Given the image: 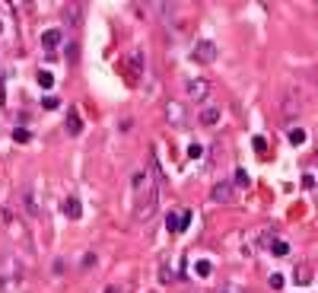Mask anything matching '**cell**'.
<instances>
[{
  "instance_id": "9a60e30c",
  "label": "cell",
  "mask_w": 318,
  "mask_h": 293,
  "mask_svg": "<svg viewBox=\"0 0 318 293\" xmlns=\"http://www.w3.org/2000/svg\"><path fill=\"white\" fill-rule=\"evenodd\" d=\"M166 226H169V233H182V214H169Z\"/></svg>"
},
{
  "instance_id": "30bf717a",
  "label": "cell",
  "mask_w": 318,
  "mask_h": 293,
  "mask_svg": "<svg viewBox=\"0 0 318 293\" xmlns=\"http://www.w3.org/2000/svg\"><path fill=\"white\" fill-rule=\"evenodd\" d=\"M280 112H284L287 118L299 115V112H302V99H296V96H287V99H284V105H280Z\"/></svg>"
},
{
  "instance_id": "6da1fadb",
  "label": "cell",
  "mask_w": 318,
  "mask_h": 293,
  "mask_svg": "<svg viewBox=\"0 0 318 293\" xmlns=\"http://www.w3.org/2000/svg\"><path fill=\"white\" fill-rule=\"evenodd\" d=\"M159 182H162V175H159V166H156V156L150 159V172L147 169H137L134 172V220L137 223H150V217L156 214V207H159Z\"/></svg>"
},
{
  "instance_id": "4316f807",
  "label": "cell",
  "mask_w": 318,
  "mask_h": 293,
  "mask_svg": "<svg viewBox=\"0 0 318 293\" xmlns=\"http://www.w3.org/2000/svg\"><path fill=\"white\" fill-rule=\"evenodd\" d=\"M105 293H118V287H109V290H105Z\"/></svg>"
},
{
  "instance_id": "ba28073f",
  "label": "cell",
  "mask_w": 318,
  "mask_h": 293,
  "mask_svg": "<svg viewBox=\"0 0 318 293\" xmlns=\"http://www.w3.org/2000/svg\"><path fill=\"white\" fill-rule=\"evenodd\" d=\"M197 121H201L204 127H214L220 121V109H217V105H204V109L197 112Z\"/></svg>"
},
{
  "instance_id": "7402d4cb",
  "label": "cell",
  "mask_w": 318,
  "mask_h": 293,
  "mask_svg": "<svg viewBox=\"0 0 318 293\" xmlns=\"http://www.w3.org/2000/svg\"><path fill=\"white\" fill-rule=\"evenodd\" d=\"M267 284H270V290H280V287H284V274H270Z\"/></svg>"
},
{
  "instance_id": "277c9868",
  "label": "cell",
  "mask_w": 318,
  "mask_h": 293,
  "mask_svg": "<svg viewBox=\"0 0 318 293\" xmlns=\"http://www.w3.org/2000/svg\"><path fill=\"white\" fill-rule=\"evenodd\" d=\"M191 57H194L197 64H214V61H217V45H214V42H207V39H204V42H197V45H194V51H191Z\"/></svg>"
},
{
  "instance_id": "484cf974",
  "label": "cell",
  "mask_w": 318,
  "mask_h": 293,
  "mask_svg": "<svg viewBox=\"0 0 318 293\" xmlns=\"http://www.w3.org/2000/svg\"><path fill=\"white\" fill-rule=\"evenodd\" d=\"M217 293H242V290H235V287H223V290H217Z\"/></svg>"
},
{
  "instance_id": "44dd1931",
  "label": "cell",
  "mask_w": 318,
  "mask_h": 293,
  "mask_svg": "<svg viewBox=\"0 0 318 293\" xmlns=\"http://www.w3.org/2000/svg\"><path fill=\"white\" fill-rule=\"evenodd\" d=\"M188 156H191V159H201V156H204V147H201V144H191V147H188Z\"/></svg>"
},
{
  "instance_id": "ffe728a7",
  "label": "cell",
  "mask_w": 318,
  "mask_h": 293,
  "mask_svg": "<svg viewBox=\"0 0 318 293\" xmlns=\"http://www.w3.org/2000/svg\"><path fill=\"white\" fill-rule=\"evenodd\" d=\"M232 185H239V188H245V185H249V172H245V169H239V172H235V182Z\"/></svg>"
},
{
  "instance_id": "3957f363",
  "label": "cell",
  "mask_w": 318,
  "mask_h": 293,
  "mask_svg": "<svg viewBox=\"0 0 318 293\" xmlns=\"http://www.w3.org/2000/svg\"><path fill=\"white\" fill-rule=\"evenodd\" d=\"M210 201H217V204H232V201H235V185H232V182H217L214 188H210Z\"/></svg>"
},
{
  "instance_id": "cb8c5ba5",
  "label": "cell",
  "mask_w": 318,
  "mask_h": 293,
  "mask_svg": "<svg viewBox=\"0 0 318 293\" xmlns=\"http://www.w3.org/2000/svg\"><path fill=\"white\" fill-rule=\"evenodd\" d=\"M191 226V210H182V233Z\"/></svg>"
},
{
  "instance_id": "ac0fdd59",
  "label": "cell",
  "mask_w": 318,
  "mask_h": 293,
  "mask_svg": "<svg viewBox=\"0 0 318 293\" xmlns=\"http://www.w3.org/2000/svg\"><path fill=\"white\" fill-rule=\"evenodd\" d=\"M13 140H16V144H29L32 134L26 131V127H16V131H13Z\"/></svg>"
},
{
  "instance_id": "4fadbf2b",
  "label": "cell",
  "mask_w": 318,
  "mask_h": 293,
  "mask_svg": "<svg viewBox=\"0 0 318 293\" xmlns=\"http://www.w3.org/2000/svg\"><path fill=\"white\" fill-rule=\"evenodd\" d=\"M270 255H277V258H284V255H290V245L284 239H270Z\"/></svg>"
},
{
  "instance_id": "603a6c76",
  "label": "cell",
  "mask_w": 318,
  "mask_h": 293,
  "mask_svg": "<svg viewBox=\"0 0 318 293\" xmlns=\"http://www.w3.org/2000/svg\"><path fill=\"white\" fill-rule=\"evenodd\" d=\"M42 105H45V109H57V105H61V99H57V96H45Z\"/></svg>"
},
{
  "instance_id": "9c48e42d",
  "label": "cell",
  "mask_w": 318,
  "mask_h": 293,
  "mask_svg": "<svg viewBox=\"0 0 318 293\" xmlns=\"http://www.w3.org/2000/svg\"><path fill=\"white\" fill-rule=\"evenodd\" d=\"M61 42H64V32L61 29H45L42 32V45H45V48H57Z\"/></svg>"
},
{
  "instance_id": "7a4b0ae2",
  "label": "cell",
  "mask_w": 318,
  "mask_h": 293,
  "mask_svg": "<svg viewBox=\"0 0 318 293\" xmlns=\"http://www.w3.org/2000/svg\"><path fill=\"white\" fill-rule=\"evenodd\" d=\"M166 121L172 124V127H188V109L182 102H166Z\"/></svg>"
},
{
  "instance_id": "5b68a950",
  "label": "cell",
  "mask_w": 318,
  "mask_h": 293,
  "mask_svg": "<svg viewBox=\"0 0 318 293\" xmlns=\"http://www.w3.org/2000/svg\"><path fill=\"white\" fill-rule=\"evenodd\" d=\"M185 92H188V99L204 102V99H207V92H210V83H207L204 77H194V80H188V83H185Z\"/></svg>"
},
{
  "instance_id": "52a82bcc",
  "label": "cell",
  "mask_w": 318,
  "mask_h": 293,
  "mask_svg": "<svg viewBox=\"0 0 318 293\" xmlns=\"http://www.w3.org/2000/svg\"><path fill=\"white\" fill-rule=\"evenodd\" d=\"M19 198H22V210H26L29 217H39V201H35V194H32V185H22Z\"/></svg>"
},
{
  "instance_id": "7c38bea8",
  "label": "cell",
  "mask_w": 318,
  "mask_h": 293,
  "mask_svg": "<svg viewBox=\"0 0 318 293\" xmlns=\"http://www.w3.org/2000/svg\"><path fill=\"white\" fill-rule=\"evenodd\" d=\"M80 131H83V124H80V115H77V112H70V115H67V134H70V137H77Z\"/></svg>"
},
{
  "instance_id": "8992f818",
  "label": "cell",
  "mask_w": 318,
  "mask_h": 293,
  "mask_svg": "<svg viewBox=\"0 0 318 293\" xmlns=\"http://www.w3.org/2000/svg\"><path fill=\"white\" fill-rule=\"evenodd\" d=\"M124 64H127V70H131V74H127V77H131V83H137V77L144 74V51L131 48V51H127V57H124Z\"/></svg>"
},
{
  "instance_id": "2e32d148",
  "label": "cell",
  "mask_w": 318,
  "mask_h": 293,
  "mask_svg": "<svg viewBox=\"0 0 318 293\" xmlns=\"http://www.w3.org/2000/svg\"><path fill=\"white\" fill-rule=\"evenodd\" d=\"M290 144L293 147H302L305 144V131H302V127H293V131H290Z\"/></svg>"
},
{
  "instance_id": "8fae6325",
  "label": "cell",
  "mask_w": 318,
  "mask_h": 293,
  "mask_svg": "<svg viewBox=\"0 0 318 293\" xmlns=\"http://www.w3.org/2000/svg\"><path fill=\"white\" fill-rule=\"evenodd\" d=\"M64 214H67L70 220H80V217H83V204H80V198H67V201H64Z\"/></svg>"
},
{
  "instance_id": "d6986e66",
  "label": "cell",
  "mask_w": 318,
  "mask_h": 293,
  "mask_svg": "<svg viewBox=\"0 0 318 293\" xmlns=\"http://www.w3.org/2000/svg\"><path fill=\"white\" fill-rule=\"evenodd\" d=\"M210 271H214V265H210V262H197L194 265V274H201V277H210Z\"/></svg>"
},
{
  "instance_id": "e0dca14e",
  "label": "cell",
  "mask_w": 318,
  "mask_h": 293,
  "mask_svg": "<svg viewBox=\"0 0 318 293\" xmlns=\"http://www.w3.org/2000/svg\"><path fill=\"white\" fill-rule=\"evenodd\" d=\"M39 86H42V89H51V86H54V77L48 74V70H42V74H39Z\"/></svg>"
},
{
  "instance_id": "5bb4252c",
  "label": "cell",
  "mask_w": 318,
  "mask_h": 293,
  "mask_svg": "<svg viewBox=\"0 0 318 293\" xmlns=\"http://www.w3.org/2000/svg\"><path fill=\"white\" fill-rule=\"evenodd\" d=\"M293 280H296V284H299V287H305V284H309V280H312V274H309V268H305V265H299V268H296V277H293Z\"/></svg>"
},
{
  "instance_id": "d4e9b609",
  "label": "cell",
  "mask_w": 318,
  "mask_h": 293,
  "mask_svg": "<svg viewBox=\"0 0 318 293\" xmlns=\"http://www.w3.org/2000/svg\"><path fill=\"white\" fill-rule=\"evenodd\" d=\"M264 147H267V140L264 137H255V150H258V153H264Z\"/></svg>"
}]
</instances>
